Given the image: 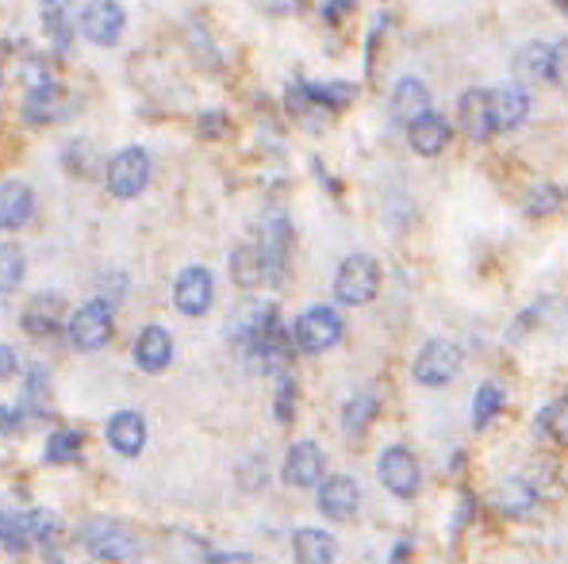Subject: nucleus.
Wrapping results in <instances>:
<instances>
[{
  "mask_svg": "<svg viewBox=\"0 0 568 564\" xmlns=\"http://www.w3.org/2000/svg\"><path fill=\"white\" fill-rule=\"evenodd\" d=\"M239 350L246 353L250 369H257V373H281V369L288 365V353H292L288 327H284L281 316L273 311V316L265 319L262 327H257L254 334L239 345Z\"/></svg>",
  "mask_w": 568,
  "mask_h": 564,
  "instance_id": "1",
  "label": "nucleus"
},
{
  "mask_svg": "<svg viewBox=\"0 0 568 564\" xmlns=\"http://www.w3.org/2000/svg\"><path fill=\"white\" fill-rule=\"evenodd\" d=\"M380 292V265L369 254H350L335 273V296L350 308L372 304Z\"/></svg>",
  "mask_w": 568,
  "mask_h": 564,
  "instance_id": "2",
  "label": "nucleus"
},
{
  "mask_svg": "<svg viewBox=\"0 0 568 564\" xmlns=\"http://www.w3.org/2000/svg\"><path fill=\"white\" fill-rule=\"evenodd\" d=\"M104 184H108V192L116 200L143 196L146 184H150V155H146L143 147L119 150V155L108 161V169H104Z\"/></svg>",
  "mask_w": 568,
  "mask_h": 564,
  "instance_id": "3",
  "label": "nucleus"
},
{
  "mask_svg": "<svg viewBox=\"0 0 568 564\" xmlns=\"http://www.w3.org/2000/svg\"><path fill=\"white\" fill-rule=\"evenodd\" d=\"M81 545L93 553L96 561H132L135 557V534L112 519H88L81 526Z\"/></svg>",
  "mask_w": 568,
  "mask_h": 564,
  "instance_id": "4",
  "label": "nucleus"
},
{
  "mask_svg": "<svg viewBox=\"0 0 568 564\" xmlns=\"http://www.w3.org/2000/svg\"><path fill=\"white\" fill-rule=\"evenodd\" d=\"M81 35L88 39L93 46H116L124 39V28H127V12L119 0H88L81 8Z\"/></svg>",
  "mask_w": 568,
  "mask_h": 564,
  "instance_id": "5",
  "label": "nucleus"
},
{
  "mask_svg": "<svg viewBox=\"0 0 568 564\" xmlns=\"http://www.w3.org/2000/svg\"><path fill=\"white\" fill-rule=\"evenodd\" d=\"M66 334L81 353L101 350L112 338V308L104 300H88L66 319Z\"/></svg>",
  "mask_w": 568,
  "mask_h": 564,
  "instance_id": "6",
  "label": "nucleus"
},
{
  "mask_svg": "<svg viewBox=\"0 0 568 564\" xmlns=\"http://www.w3.org/2000/svg\"><path fill=\"white\" fill-rule=\"evenodd\" d=\"M461 369V350L453 342H442V338H434V342H427L423 350H419L416 358V381L423 384V389H442V384H450L453 376H457Z\"/></svg>",
  "mask_w": 568,
  "mask_h": 564,
  "instance_id": "7",
  "label": "nucleus"
},
{
  "mask_svg": "<svg viewBox=\"0 0 568 564\" xmlns=\"http://www.w3.org/2000/svg\"><path fill=\"white\" fill-rule=\"evenodd\" d=\"M343 338V316L327 304L319 308H307L304 316L296 319V342L304 353H323Z\"/></svg>",
  "mask_w": 568,
  "mask_h": 564,
  "instance_id": "8",
  "label": "nucleus"
},
{
  "mask_svg": "<svg viewBox=\"0 0 568 564\" xmlns=\"http://www.w3.org/2000/svg\"><path fill=\"white\" fill-rule=\"evenodd\" d=\"M215 300V280L212 273L204 269V265H189V269H181V277L173 280V304L181 316H208V308H212Z\"/></svg>",
  "mask_w": 568,
  "mask_h": 564,
  "instance_id": "9",
  "label": "nucleus"
},
{
  "mask_svg": "<svg viewBox=\"0 0 568 564\" xmlns=\"http://www.w3.org/2000/svg\"><path fill=\"white\" fill-rule=\"evenodd\" d=\"M377 472H380V483H385L392 496L411 499L419 491V461L411 449H403V446L385 449L377 461Z\"/></svg>",
  "mask_w": 568,
  "mask_h": 564,
  "instance_id": "10",
  "label": "nucleus"
},
{
  "mask_svg": "<svg viewBox=\"0 0 568 564\" xmlns=\"http://www.w3.org/2000/svg\"><path fill=\"white\" fill-rule=\"evenodd\" d=\"M323 469H327V457L315 441H296V446L284 454L281 465V480L288 488H315L323 480Z\"/></svg>",
  "mask_w": 568,
  "mask_h": 564,
  "instance_id": "11",
  "label": "nucleus"
},
{
  "mask_svg": "<svg viewBox=\"0 0 568 564\" xmlns=\"http://www.w3.org/2000/svg\"><path fill=\"white\" fill-rule=\"evenodd\" d=\"M35 215V192L20 177H0V231H20Z\"/></svg>",
  "mask_w": 568,
  "mask_h": 564,
  "instance_id": "12",
  "label": "nucleus"
},
{
  "mask_svg": "<svg viewBox=\"0 0 568 564\" xmlns=\"http://www.w3.org/2000/svg\"><path fill=\"white\" fill-rule=\"evenodd\" d=\"M492 108V131H515L530 116V96L523 93V85H499L496 93H488Z\"/></svg>",
  "mask_w": 568,
  "mask_h": 564,
  "instance_id": "13",
  "label": "nucleus"
},
{
  "mask_svg": "<svg viewBox=\"0 0 568 564\" xmlns=\"http://www.w3.org/2000/svg\"><path fill=\"white\" fill-rule=\"evenodd\" d=\"M408 142H411V150L423 155V158L442 155V150L450 147V119L438 116L434 108L423 111V116L408 124Z\"/></svg>",
  "mask_w": 568,
  "mask_h": 564,
  "instance_id": "14",
  "label": "nucleus"
},
{
  "mask_svg": "<svg viewBox=\"0 0 568 564\" xmlns=\"http://www.w3.org/2000/svg\"><path fill=\"white\" fill-rule=\"evenodd\" d=\"M357 503H361V488L350 477H330L319 483V511L335 522H346L357 514Z\"/></svg>",
  "mask_w": 568,
  "mask_h": 564,
  "instance_id": "15",
  "label": "nucleus"
},
{
  "mask_svg": "<svg viewBox=\"0 0 568 564\" xmlns=\"http://www.w3.org/2000/svg\"><path fill=\"white\" fill-rule=\"evenodd\" d=\"M70 111L66 104V93H62L59 85H43V88H31L28 96H23V119H28L31 127H51L59 124L62 116Z\"/></svg>",
  "mask_w": 568,
  "mask_h": 564,
  "instance_id": "16",
  "label": "nucleus"
},
{
  "mask_svg": "<svg viewBox=\"0 0 568 564\" xmlns=\"http://www.w3.org/2000/svg\"><path fill=\"white\" fill-rule=\"evenodd\" d=\"M457 124H461V131L476 142H484V139L496 135L492 131V108H488V93H484V88H465V93H461Z\"/></svg>",
  "mask_w": 568,
  "mask_h": 564,
  "instance_id": "17",
  "label": "nucleus"
},
{
  "mask_svg": "<svg viewBox=\"0 0 568 564\" xmlns=\"http://www.w3.org/2000/svg\"><path fill=\"white\" fill-rule=\"evenodd\" d=\"M173 361V334L166 327H146L135 342V365L146 373H161Z\"/></svg>",
  "mask_w": 568,
  "mask_h": 564,
  "instance_id": "18",
  "label": "nucleus"
},
{
  "mask_svg": "<svg viewBox=\"0 0 568 564\" xmlns=\"http://www.w3.org/2000/svg\"><path fill=\"white\" fill-rule=\"evenodd\" d=\"M423 111H430V88L419 77H400L392 88V116L400 124H411L419 119Z\"/></svg>",
  "mask_w": 568,
  "mask_h": 564,
  "instance_id": "19",
  "label": "nucleus"
},
{
  "mask_svg": "<svg viewBox=\"0 0 568 564\" xmlns=\"http://www.w3.org/2000/svg\"><path fill=\"white\" fill-rule=\"evenodd\" d=\"M108 441H112V449H116V454L139 457L143 446H146V423H143V415H135V411H119V415L108 423Z\"/></svg>",
  "mask_w": 568,
  "mask_h": 564,
  "instance_id": "20",
  "label": "nucleus"
},
{
  "mask_svg": "<svg viewBox=\"0 0 568 564\" xmlns=\"http://www.w3.org/2000/svg\"><path fill=\"white\" fill-rule=\"evenodd\" d=\"M231 277L239 280L242 288L270 285V262H265V254H262V246H257V242H246V246L234 249V257H231Z\"/></svg>",
  "mask_w": 568,
  "mask_h": 564,
  "instance_id": "21",
  "label": "nucleus"
},
{
  "mask_svg": "<svg viewBox=\"0 0 568 564\" xmlns=\"http://www.w3.org/2000/svg\"><path fill=\"white\" fill-rule=\"evenodd\" d=\"M304 93L319 111H346L357 100L354 81H304Z\"/></svg>",
  "mask_w": 568,
  "mask_h": 564,
  "instance_id": "22",
  "label": "nucleus"
},
{
  "mask_svg": "<svg viewBox=\"0 0 568 564\" xmlns=\"http://www.w3.org/2000/svg\"><path fill=\"white\" fill-rule=\"evenodd\" d=\"M62 300L59 296H39V300L28 304V311H23V330H28L31 338H51L59 334L62 327Z\"/></svg>",
  "mask_w": 568,
  "mask_h": 564,
  "instance_id": "23",
  "label": "nucleus"
},
{
  "mask_svg": "<svg viewBox=\"0 0 568 564\" xmlns=\"http://www.w3.org/2000/svg\"><path fill=\"white\" fill-rule=\"evenodd\" d=\"M292 553H296L299 564H335V538L327 530H296L292 538Z\"/></svg>",
  "mask_w": 568,
  "mask_h": 564,
  "instance_id": "24",
  "label": "nucleus"
},
{
  "mask_svg": "<svg viewBox=\"0 0 568 564\" xmlns=\"http://www.w3.org/2000/svg\"><path fill=\"white\" fill-rule=\"evenodd\" d=\"M549 66H554V43H526L523 51L515 54V77L518 81H549Z\"/></svg>",
  "mask_w": 568,
  "mask_h": 564,
  "instance_id": "25",
  "label": "nucleus"
},
{
  "mask_svg": "<svg viewBox=\"0 0 568 564\" xmlns=\"http://www.w3.org/2000/svg\"><path fill=\"white\" fill-rule=\"evenodd\" d=\"M534 503H538V491H534L526 480H507L496 491V511L507 514V519H523Z\"/></svg>",
  "mask_w": 568,
  "mask_h": 564,
  "instance_id": "26",
  "label": "nucleus"
},
{
  "mask_svg": "<svg viewBox=\"0 0 568 564\" xmlns=\"http://www.w3.org/2000/svg\"><path fill=\"white\" fill-rule=\"evenodd\" d=\"M39 20H43V35H46V43L54 46V54H66L73 43V20L66 12V4H46Z\"/></svg>",
  "mask_w": 568,
  "mask_h": 564,
  "instance_id": "27",
  "label": "nucleus"
},
{
  "mask_svg": "<svg viewBox=\"0 0 568 564\" xmlns=\"http://www.w3.org/2000/svg\"><path fill=\"white\" fill-rule=\"evenodd\" d=\"M273 316V308L270 304H257V300H246V304H239L234 308V319H231V327H227V334H231V342L234 345H242L250 334H254L257 327H262L265 319Z\"/></svg>",
  "mask_w": 568,
  "mask_h": 564,
  "instance_id": "28",
  "label": "nucleus"
},
{
  "mask_svg": "<svg viewBox=\"0 0 568 564\" xmlns=\"http://www.w3.org/2000/svg\"><path fill=\"white\" fill-rule=\"evenodd\" d=\"M284 111H288L296 124H304V127H323V111L315 108L312 100H307V93H304V81H288V88H284Z\"/></svg>",
  "mask_w": 568,
  "mask_h": 564,
  "instance_id": "29",
  "label": "nucleus"
},
{
  "mask_svg": "<svg viewBox=\"0 0 568 564\" xmlns=\"http://www.w3.org/2000/svg\"><path fill=\"white\" fill-rule=\"evenodd\" d=\"M565 204V189L561 184H538V189H530V196H526L523 212L530 215V220H546V215H557Z\"/></svg>",
  "mask_w": 568,
  "mask_h": 564,
  "instance_id": "30",
  "label": "nucleus"
},
{
  "mask_svg": "<svg viewBox=\"0 0 568 564\" xmlns=\"http://www.w3.org/2000/svg\"><path fill=\"white\" fill-rule=\"evenodd\" d=\"M28 534H31V545H43V550H54V545H62V522H59V514H51V511H31L28 514Z\"/></svg>",
  "mask_w": 568,
  "mask_h": 564,
  "instance_id": "31",
  "label": "nucleus"
},
{
  "mask_svg": "<svg viewBox=\"0 0 568 564\" xmlns=\"http://www.w3.org/2000/svg\"><path fill=\"white\" fill-rule=\"evenodd\" d=\"M499 411H503V389L496 381H484L481 389H476V400H473V426L476 430H484Z\"/></svg>",
  "mask_w": 568,
  "mask_h": 564,
  "instance_id": "32",
  "label": "nucleus"
},
{
  "mask_svg": "<svg viewBox=\"0 0 568 564\" xmlns=\"http://www.w3.org/2000/svg\"><path fill=\"white\" fill-rule=\"evenodd\" d=\"M377 411H380V403L372 400V396H357V400H350L346 403V411H343V430L346 434H365L369 430V423L372 418H377Z\"/></svg>",
  "mask_w": 568,
  "mask_h": 564,
  "instance_id": "33",
  "label": "nucleus"
},
{
  "mask_svg": "<svg viewBox=\"0 0 568 564\" xmlns=\"http://www.w3.org/2000/svg\"><path fill=\"white\" fill-rule=\"evenodd\" d=\"M568 400H554L546 411L538 415V434L541 438H549V441H557V446H565L568 441Z\"/></svg>",
  "mask_w": 568,
  "mask_h": 564,
  "instance_id": "34",
  "label": "nucleus"
},
{
  "mask_svg": "<svg viewBox=\"0 0 568 564\" xmlns=\"http://www.w3.org/2000/svg\"><path fill=\"white\" fill-rule=\"evenodd\" d=\"M23 273H28L23 249L20 246H0V292H12V288H20Z\"/></svg>",
  "mask_w": 568,
  "mask_h": 564,
  "instance_id": "35",
  "label": "nucleus"
},
{
  "mask_svg": "<svg viewBox=\"0 0 568 564\" xmlns=\"http://www.w3.org/2000/svg\"><path fill=\"white\" fill-rule=\"evenodd\" d=\"M0 545H8L12 553L28 550V545H31L28 514H0Z\"/></svg>",
  "mask_w": 568,
  "mask_h": 564,
  "instance_id": "36",
  "label": "nucleus"
},
{
  "mask_svg": "<svg viewBox=\"0 0 568 564\" xmlns=\"http://www.w3.org/2000/svg\"><path fill=\"white\" fill-rule=\"evenodd\" d=\"M81 454V434L77 430H59V434H51V441H46V449H43V457L51 465H66L73 461V457Z\"/></svg>",
  "mask_w": 568,
  "mask_h": 564,
  "instance_id": "37",
  "label": "nucleus"
},
{
  "mask_svg": "<svg viewBox=\"0 0 568 564\" xmlns=\"http://www.w3.org/2000/svg\"><path fill=\"white\" fill-rule=\"evenodd\" d=\"M43 85H51V66H46V58L43 54H28L23 58V88H43Z\"/></svg>",
  "mask_w": 568,
  "mask_h": 564,
  "instance_id": "38",
  "label": "nucleus"
},
{
  "mask_svg": "<svg viewBox=\"0 0 568 564\" xmlns=\"http://www.w3.org/2000/svg\"><path fill=\"white\" fill-rule=\"evenodd\" d=\"M227 127H231V119H227V111H200L197 116V135H204V139H219V135H227Z\"/></svg>",
  "mask_w": 568,
  "mask_h": 564,
  "instance_id": "39",
  "label": "nucleus"
},
{
  "mask_svg": "<svg viewBox=\"0 0 568 564\" xmlns=\"http://www.w3.org/2000/svg\"><path fill=\"white\" fill-rule=\"evenodd\" d=\"M296 384H292V376L281 373V389H277V423H292V415H296Z\"/></svg>",
  "mask_w": 568,
  "mask_h": 564,
  "instance_id": "40",
  "label": "nucleus"
},
{
  "mask_svg": "<svg viewBox=\"0 0 568 564\" xmlns=\"http://www.w3.org/2000/svg\"><path fill=\"white\" fill-rule=\"evenodd\" d=\"M357 8V0H323V8H319V15H323V23H330V28H338V23L346 20Z\"/></svg>",
  "mask_w": 568,
  "mask_h": 564,
  "instance_id": "41",
  "label": "nucleus"
},
{
  "mask_svg": "<svg viewBox=\"0 0 568 564\" xmlns=\"http://www.w3.org/2000/svg\"><path fill=\"white\" fill-rule=\"evenodd\" d=\"M469 519H476V499L473 496H461V507H457V519H453V534L469 526Z\"/></svg>",
  "mask_w": 568,
  "mask_h": 564,
  "instance_id": "42",
  "label": "nucleus"
},
{
  "mask_svg": "<svg viewBox=\"0 0 568 564\" xmlns=\"http://www.w3.org/2000/svg\"><path fill=\"white\" fill-rule=\"evenodd\" d=\"M565 62H568L565 43H554V66H549V81L554 85H565Z\"/></svg>",
  "mask_w": 568,
  "mask_h": 564,
  "instance_id": "43",
  "label": "nucleus"
},
{
  "mask_svg": "<svg viewBox=\"0 0 568 564\" xmlns=\"http://www.w3.org/2000/svg\"><path fill=\"white\" fill-rule=\"evenodd\" d=\"M15 369H20V361H15V350H8V345H0V381H8V376H15Z\"/></svg>",
  "mask_w": 568,
  "mask_h": 564,
  "instance_id": "44",
  "label": "nucleus"
},
{
  "mask_svg": "<svg viewBox=\"0 0 568 564\" xmlns=\"http://www.w3.org/2000/svg\"><path fill=\"white\" fill-rule=\"evenodd\" d=\"M262 4H265V12H273V15H292L304 0H262Z\"/></svg>",
  "mask_w": 568,
  "mask_h": 564,
  "instance_id": "45",
  "label": "nucleus"
},
{
  "mask_svg": "<svg viewBox=\"0 0 568 564\" xmlns=\"http://www.w3.org/2000/svg\"><path fill=\"white\" fill-rule=\"evenodd\" d=\"M212 564H257L250 553H215Z\"/></svg>",
  "mask_w": 568,
  "mask_h": 564,
  "instance_id": "46",
  "label": "nucleus"
},
{
  "mask_svg": "<svg viewBox=\"0 0 568 564\" xmlns=\"http://www.w3.org/2000/svg\"><path fill=\"white\" fill-rule=\"evenodd\" d=\"M20 426V415H15V407H0V430H15Z\"/></svg>",
  "mask_w": 568,
  "mask_h": 564,
  "instance_id": "47",
  "label": "nucleus"
},
{
  "mask_svg": "<svg viewBox=\"0 0 568 564\" xmlns=\"http://www.w3.org/2000/svg\"><path fill=\"white\" fill-rule=\"evenodd\" d=\"M403 557H408V542H403V545H396V553H392V564H403Z\"/></svg>",
  "mask_w": 568,
  "mask_h": 564,
  "instance_id": "48",
  "label": "nucleus"
},
{
  "mask_svg": "<svg viewBox=\"0 0 568 564\" xmlns=\"http://www.w3.org/2000/svg\"><path fill=\"white\" fill-rule=\"evenodd\" d=\"M549 4H554L557 12H568V0H549Z\"/></svg>",
  "mask_w": 568,
  "mask_h": 564,
  "instance_id": "49",
  "label": "nucleus"
},
{
  "mask_svg": "<svg viewBox=\"0 0 568 564\" xmlns=\"http://www.w3.org/2000/svg\"><path fill=\"white\" fill-rule=\"evenodd\" d=\"M39 4H43V8H46V4H66V0H39Z\"/></svg>",
  "mask_w": 568,
  "mask_h": 564,
  "instance_id": "50",
  "label": "nucleus"
},
{
  "mask_svg": "<svg viewBox=\"0 0 568 564\" xmlns=\"http://www.w3.org/2000/svg\"><path fill=\"white\" fill-rule=\"evenodd\" d=\"M0 88H4V66H0Z\"/></svg>",
  "mask_w": 568,
  "mask_h": 564,
  "instance_id": "51",
  "label": "nucleus"
}]
</instances>
